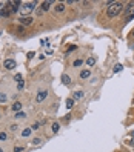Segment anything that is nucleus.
Returning a JSON list of instances; mask_svg holds the SVG:
<instances>
[{"label": "nucleus", "instance_id": "obj_31", "mask_svg": "<svg viewBox=\"0 0 134 152\" xmlns=\"http://www.w3.org/2000/svg\"><path fill=\"white\" fill-rule=\"evenodd\" d=\"M133 35H134V31H133Z\"/></svg>", "mask_w": 134, "mask_h": 152}, {"label": "nucleus", "instance_id": "obj_28", "mask_svg": "<svg viewBox=\"0 0 134 152\" xmlns=\"http://www.w3.org/2000/svg\"><path fill=\"white\" fill-rule=\"evenodd\" d=\"M20 151H23V147H20V146H19V147H16V149H14V152H20Z\"/></svg>", "mask_w": 134, "mask_h": 152}, {"label": "nucleus", "instance_id": "obj_10", "mask_svg": "<svg viewBox=\"0 0 134 152\" xmlns=\"http://www.w3.org/2000/svg\"><path fill=\"white\" fill-rule=\"evenodd\" d=\"M51 5H52V2H51V0H48V2H43V3H42V11H48Z\"/></svg>", "mask_w": 134, "mask_h": 152}, {"label": "nucleus", "instance_id": "obj_4", "mask_svg": "<svg viewBox=\"0 0 134 152\" xmlns=\"http://www.w3.org/2000/svg\"><path fill=\"white\" fill-rule=\"evenodd\" d=\"M33 22H34V19H33V17H29V16H26V17H20V19H19V23H22L23 26L31 25Z\"/></svg>", "mask_w": 134, "mask_h": 152}, {"label": "nucleus", "instance_id": "obj_17", "mask_svg": "<svg viewBox=\"0 0 134 152\" xmlns=\"http://www.w3.org/2000/svg\"><path fill=\"white\" fill-rule=\"evenodd\" d=\"M31 131H33L31 128H29V129H25V131L22 132V137H29V135H31Z\"/></svg>", "mask_w": 134, "mask_h": 152}, {"label": "nucleus", "instance_id": "obj_2", "mask_svg": "<svg viewBox=\"0 0 134 152\" xmlns=\"http://www.w3.org/2000/svg\"><path fill=\"white\" fill-rule=\"evenodd\" d=\"M35 6H37V2H26V3H22L19 12L22 14V17H23V16H26V14H29L31 11H34Z\"/></svg>", "mask_w": 134, "mask_h": 152}, {"label": "nucleus", "instance_id": "obj_18", "mask_svg": "<svg viewBox=\"0 0 134 152\" xmlns=\"http://www.w3.org/2000/svg\"><path fill=\"white\" fill-rule=\"evenodd\" d=\"M82 97H83V92H82V91L74 92V98H76V100H79V98H82Z\"/></svg>", "mask_w": 134, "mask_h": 152}, {"label": "nucleus", "instance_id": "obj_25", "mask_svg": "<svg viewBox=\"0 0 134 152\" xmlns=\"http://www.w3.org/2000/svg\"><path fill=\"white\" fill-rule=\"evenodd\" d=\"M40 141H42L40 138H34V140H33V145H40Z\"/></svg>", "mask_w": 134, "mask_h": 152}, {"label": "nucleus", "instance_id": "obj_16", "mask_svg": "<svg viewBox=\"0 0 134 152\" xmlns=\"http://www.w3.org/2000/svg\"><path fill=\"white\" fill-rule=\"evenodd\" d=\"M133 8H134V2H129L128 5H127V8H125V11H127V14H128V12L133 9Z\"/></svg>", "mask_w": 134, "mask_h": 152}, {"label": "nucleus", "instance_id": "obj_19", "mask_svg": "<svg viewBox=\"0 0 134 152\" xmlns=\"http://www.w3.org/2000/svg\"><path fill=\"white\" fill-rule=\"evenodd\" d=\"M122 69H123V66L120 65V63H117V65L114 66V69H113V71H114V72H119V71H122Z\"/></svg>", "mask_w": 134, "mask_h": 152}, {"label": "nucleus", "instance_id": "obj_14", "mask_svg": "<svg viewBox=\"0 0 134 152\" xmlns=\"http://www.w3.org/2000/svg\"><path fill=\"white\" fill-rule=\"evenodd\" d=\"M65 9V3H59V5L56 6V12H62Z\"/></svg>", "mask_w": 134, "mask_h": 152}, {"label": "nucleus", "instance_id": "obj_24", "mask_svg": "<svg viewBox=\"0 0 134 152\" xmlns=\"http://www.w3.org/2000/svg\"><path fill=\"white\" fill-rule=\"evenodd\" d=\"M39 126H40V123H34L33 126H31V129H33V131H35V129H39Z\"/></svg>", "mask_w": 134, "mask_h": 152}, {"label": "nucleus", "instance_id": "obj_30", "mask_svg": "<svg viewBox=\"0 0 134 152\" xmlns=\"http://www.w3.org/2000/svg\"><path fill=\"white\" fill-rule=\"evenodd\" d=\"M0 152H3V151H2V147H0Z\"/></svg>", "mask_w": 134, "mask_h": 152}, {"label": "nucleus", "instance_id": "obj_26", "mask_svg": "<svg viewBox=\"0 0 134 152\" xmlns=\"http://www.w3.org/2000/svg\"><path fill=\"white\" fill-rule=\"evenodd\" d=\"M0 140H6V134L5 132H0Z\"/></svg>", "mask_w": 134, "mask_h": 152}, {"label": "nucleus", "instance_id": "obj_1", "mask_svg": "<svg viewBox=\"0 0 134 152\" xmlns=\"http://www.w3.org/2000/svg\"><path fill=\"white\" fill-rule=\"evenodd\" d=\"M123 3L122 2H111L108 8H106V16L110 17V19H114V17H117L120 12L123 11Z\"/></svg>", "mask_w": 134, "mask_h": 152}, {"label": "nucleus", "instance_id": "obj_6", "mask_svg": "<svg viewBox=\"0 0 134 152\" xmlns=\"http://www.w3.org/2000/svg\"><path fill=\"white\" fill-rule=\"evenodd\" d=\"M46 95H48V91H40L37 94V97H35V101H37V103H42L45 98H46Z\"/></svg>", "mask_w": 134, "mask_h": 152}, {"label": "nucleus", "instance_id": "obj_13", "mask_svg": "<svg viewBox=\"0 0 134 152\" xmlns=\"http://www.w3.org/2000/svg\"><path fill=\"white\" fill-rule=\"evenodd\" d=\"M133 19H134V8H133V9H131V11H129L128 14H127V22L133 20Z\"/></svg>", "mask_w": 134, "mask_h": 152}, {"label": "nucleus", "instance_id": "obj_29", "mask_svg": "<svg viewBox=\"0 0 134 152\" xmlns=\"http://www.w3.org/2000/svg\"><path fill=\"white\" fill-rule=\"evenodd\" d=\"M34 57V52H28V59H33Z\"/></svg>", "mask_w": 134, "mask_h": 152}, {"label": "nucleus", "instance_id": "obj_20", "mask_svg": "<svg viewBox=\"0 0 134 152\" xmlns=\"http://www.w3.org/2000/svg\"><path fill=\"white\" fill-rule=\"evenodd\" d=\"M23 88H25V82L22 80V82H19V83H17V89H19V91H22Z\"/></svg>", "mask_w": 134, "mask_h": 152}, {"label": "nucleus", "instance_id": "obj_15", "mask_svg": "<svg viewBox=\"0 0 134 152\" xmlns=\"http://www.w3.org/2000/svg\"><path fill=\"white\" fill-rule=\"evenodd\" d=\"M59 128H60V124L59 123H52V126H51V129H52V132H59Z\"/></svg>", "mask_w": 134, "mask_h": 152}, {"label": "nucleus", "instance_id": "obj_21", "mask_svg": "<svg viewBox=\"0 0 134 152\" xmlns=\"http://www.w3.org/2000/svg\"><path fill=\"white\" fill-rule=\"evenodd\" d=\"M25 117H26V114H25V112H22V111L16 114V118H25Z\"/></svg>", "mask_w": 134, "mask_h": 152}, {"label": "nucleus", "instance_id": "obj_7", "mask_svg": "<svg viewBox=\"0 0 134 152\" xmlns=\"http://www.w3.org/2000/svg\"><path fill=\"white\" fill-rule=\"evenodd\" d=\"M89 75H91V71H89V69H83V71H80V78H82V80L88 78Z\"/></svg>", "mask_w": 134, "mask_h": 152}, {"label": "nucleus", "instance_id": "obj_5", "mask_svg": "<svg viewBox=\"0 0 134 152\" xmlns=\"http://www.w3.org/2000/svg\"><path fill=\"white\" fill-rule=\"evenodd\" d=\"M16 60H12V59H6L5 60V63H3V66H5L6 69H14L16 68Z\"/></svg>", "mask_w": 134, "mask_h": 152}, {"label": "nucleus", "instance_id": "obj_3", "mask_svg": "<svg viewBox=\"0 0 134 152\" xmlns=\"http://www.w3.org/2000/svg\"><path fill=\"white\" fill-rule=\"evenodd\" d=\"M8 8L11 9V12H17V11H20V6H22V2H19V0H16V2H10L8 3Z\"/></svg>", "mask_w": 134, "mask_h": 152}, {"label": "nucleus", "instance_id": "obj_23", "mask_svg": "<svg viewBox=\"0 0 134 152\" xmlns=\"http://www.w3.org/2000/svg\"><path fill=\"white\" fill-rule=\"evenodd\" d=\"M0 101H6V95L2 94V92H0Z\"/></svg>", "mask_w": 134, "mask_h": 152}, {"label": "nucleus", "instance_id": "obj_9", "mask_svg": "<svg viewBox=\"0 0 134 152\" xmlns=\"http://www.w3.org/2000/svg\"><path fill=\"white\" fill-rule=\"evenodd\" d=\"M20 109H22V103H20V101H16V103L12 105V111L17 114V112H20Z\"/></svg>", "mask_w": 134, "mask_h": 152}, {"label": "nucleus", "instance_id": "obj_22", "mask_svg": "<svg viewBox=\"0 0 134 152\" xmlns=\"http://www.w3.org/2000/svg\"><path fill=\"white\" fill-rule=\"evenodd\" d=\"M14 80H16L17 83H19V82H22V75H20V74H17L16 77H14Z\"/></svg>", "mask_w": 134, "mask_h": 152}, {"label": "nucleus", "instance_id": "obj_27", "mask_svg": "<svg viewBox=\"0 0 134 152\" xmlns=\"http://www.w3.org/2000/svg\"><path fill=\"white\" fill-rule=\"evenodd\" d=\"M82 63H83V61H82V60H76V61H74V66H80V65H82Z\"/></svg>", "mask_w": 134, "mask_h": 152}, {"label": "nucleus", "instance_id": "obj_12", "mask_svg": "<svg viewBox=\"0 0 134 152\" xmlns=\"http://www.w3.org/2000/svg\"><path fill=\"white\" fill-rule=\"evenodd\" d=\"M86 65L88 66H94L96 65V59H94V57H89V59L86 60Z\"/></svg>", "mask_w": 134, "mask_h": 152}, {"label": "nucleus", "instance_id": "obj_8", "mask_svg": "<svg viewBox=\"0 0 134 152\" xmlns=\"http://www.w3.org/2000/svg\"><path fill=\"white\" fill-rule=\"evenodd\" d=\"M62 83L66 84V86H69V84H71V78H69V75H66V74L62 75Z\"/></svg>", "mask_w": 134, "mask_h": 152}, {"label": "nucleus", "instance_id": "obj_11", "mask_svg": "<svg viewBox=\"0 0 134 152\" xmlns=\"http://www.w3.org/2000/svg\"><path fill=\"white\" fill-rule=\"evenodd\" d=\"M73 106H74V98H68V100H66V108L71 109Z\"/></svg>", "mask_w": 134, "mask_h": 152}]
</instances>
